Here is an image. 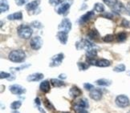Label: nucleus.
<instances>
[{
    "instance_id": "24",
    "label": "nucleus",
    "mask_w": 130,
    "mask_h": 113,
    "mask_svg": "<svg viewBox=\"0 0 130 113\" xmlns=\"http://www.w3.org/2000/svg\"><path fill=\"white\" fill-rule=\"evenodd\" d=\"M97 55V51L96 49H90V50L87 51L86 52V56H87V59H94Z\"/></svg>"
},
{
    "instance_id": "26",
    "label": "nucleus",
    "mask_w": 130,
    "mask_h": 113,
    "mask_svg": "<svg viewBox=\"0 0 130 113\" xmlns=\"http://www.w3.org/2000/svg\"><path fill=\"white\" fill-rule=\"evenodd\" d=\"M9 10V6L8 4L7 3L6 1H2L1 2V4H0V11L1 13H3V12H6Z\"/></svg>"
},
{
    "instance_id": "42",
    "label": "nucleus",
    "mask_w": 130,
    "mask_h": 113,
    "mask_svg": "<svg viewBox=\"0 0 130 113\" xmlns=\"http://www.w3.org/2000/svg\"><path fill=\"white\" fill-rule=\"evenodd\" d=\"M35 104H36V105H38V107H39V105H40V104H41V102H40V100H39V98H36V100H35Z\"/></svg>"
},
{
    "instance_id": "33",
    "label": "nucleus",
    "mask_w": 130,
    "mask_h": 113,
    "mask_svg": "<svg viewBox=\"0 0 130 113\" xmlns=\"http://www.w3.org/2000/svg\"><path fill=\"white\" fill-rule=\"evenodd\" d=\"M103 1L108 7H114L117 3V0H103Z\"/></svg>"
},
{
    "instance_id": "3",
    "label": "nucleus",
    "mask_w": 130,
    "mask_h": 113,
    "mask_svg": "<svg viewBox=\"0 0 130 113\" xmlns=\"http://www.w3.org/2000/svg\"><path fill=\"white\" fill-rule=\"evenodd\" d=\"M72 3V0H67V1H64L63 3H62L56 9L57 14H61V15H66L68 13V11Z\"/></svg>"
},
{
    "instance_id": "17",
    "label": "nucleus",
    "mask_w": 130,
    "mask_h": 113,
    "mask_svg": "<svg viewBox=\"0 0 130 113\" xmlns=\"http://www.w3.org/2000/svg\"><path fill=\"white\" fill-rule=\"evenodd\" d=\"M69 94H70V96H71L72 97H73V98H76V97H78V96H79L81 94H82V91H81V90L79 89V87H76V86H74V87H72L71 89H70V91H69Z\"/></svg>"
},
{
    "instance_id": "21",
    "label": "nucleus",
    "mask_w": 130,
    "mask_h": 113,
    "mask_svg": "<svg viewBox=\"0 0 130 113\" xmlns=\"http://www.w3.org/2000/svg\"><path fill=\"white\" fill-rule=\"evenodd\" d=\"M112 10H113L114 12H116L117 14H120V13H121V12H123L124 11V7L123 4L121 3H117L112 7Z\"/></svg>"
},
{
    "instance_id": "29",
    "label": "nucleus",
    "mask_w": 130,
    "mask_h": 113,
    "mask_svg": "<svg viewBox=\"0 0 130 113\" xmlns=\"http://www.w3.org/2000/svg\"><path fill=\"white\" fill-rule=\"evenodd\" d=\"M21 105H22L21 101H19V100L14 101L12 104H11V108L13 109V110H17V109H19V107H21Z\"/></svg>"
},
{
    "instance_id": "19",
    "label": "nucleus",
    "mask_w": 130,
    "mask_h": 113,
    "mask_svg": "<svg viewBox=\"0 0 130 113\" xmlns=\"http://www.w3.org/2000/svg\"><path fill=\"white\" fill-rule=\"evenodd\" d=\"M7 18L9 20H21L23 18V14L21 11H18L14 14H9L7 16Z\"/></svg>"
},
{
    "instance_id": "1",
    "label": "nucleus",
    "mask_w": 130,
    "mask_h": 113,
    "mask_svg": "<svg viewBox=\"0 0 130 113\" xmlns=\"http://www.w3.org/2000/svg\"><path fill=\"white\" fill-rule=\"evenodd\" d=\"M26 59V54L23 50H14L9 54V60L14 63H22Z\"/></svg>"
},
{
    "instance_id": "47",
    "label": "nucleus",
    "mask_w": 130,
    "mask_h": 113,
    "mask_svg": "<svg viewBox=\"0 0 130 113\" xmlns=\"http://www.w3.org/2000/svg\"><path fill=\"white\" fill-rule=\"evenodd\" d=\"M63 113H69V112H63Z\"/></svg>"
},
{
    "instance_id": "31",
    "label": "nucleus",
    "mask_w": 130,
    "mask_h": 113,
    "mask_svg": "<svg viewBox=\"0 0 130 113\" xmlns=\"http://www.w3.org/2000/svg\"><path fill=\"white\" fill-rule=\"evenodd\" d=\"M43 104H44V106L46 107L48 110H53V109H54V107H53V105L52 104V103L50 102L47 99H45V100H44Z\"/></svg>"
},
{
    "instance_id": "6",
    "label": "nucleus",
    "mask_w": 130,
    "mask_h": 113,
    "mask_svg": "<svg viewBox=\"0 0 130 113\" xmlns=\"http://www.w3.org/2000/svg\"><path fill=\"white\" fill-rule=\"evenodd\" d=\"M116 104L120 107H126L130 104L129 99L124 95H120L116 98Z\"/></svg>"
},
{
    "instance_id": "12",
    "label": "nucleus",
    "mask_w": 130,
    "mask_h": 113,
    "mask_svg": "<svg viewBox=\"0 0 130 113\" xmlns=\"http://www.w3.org/2000/svg\"><path fill=\"white\" fill-rule=\"evenodd\" d=\"M89 96L92 100L96 101H99V100H101L102 98V91L100 89H95L94 88L93 90L90 91Z\"/></svg>"
},
{
    "instance_id": "20",
    "label": "nucleus",
    "mask_w": 130,
    "mask_h": 113,
    "mask_svg": "<svg viewBox=\"0 0 130 113\" xmlns=\"http://www.w3.org/2000/svg\"><path fill=\"white\" fill-rule=\"evenodd\" d=\"M88 36L90 39H92V40L94 39V40H96V39H99L100 33L97 31V30H96V29H92V30H91L88 33Z\"/></svg>"
},
{
    "instance_id": "41",
    "label": "nucleus",
    "mask_w": 130,
    "mask_h": 113,
    "mask_svg": "<svg viewBox=\"0 0 130 113\" xmlns=\"http://www.w3.org/2000/svg\"><path fill=\"white\" fill-rule=\"evenodd\" d=\"M14 2H15L18 6H23V4L26 3L27 0H14Z\"/></svg>"
},
{
    "instance_id": "8",
    "label": "nucleus",
    "mask_w": 130,
    "mask_h": 113,
    "mask_svg": "<svg viewBox=\"0 0 130 113\" xmlns=\"http://www.w3.org/2000/svg\"><path fill=\"white\" fill-rule=\"evenodd\" d=\"M63 58H64V55L63 53H59V54H57V55H54L52 58V61H51V63H50L49 66L52 67H59L62 63Z\"/></svg>"
},
{
    "instance_id": "11",
    "label": "nucleus",
    "mask_w": 130,
    "mask_h": 113,
    "mask_svg": "<svg viewBox=\"0 0 130 113\" xmlns=\"http://www.w3.org/2000/svg\"><path fill=\"white\" fill-rule=\"evenodd\" d=\"M88 106L87 103L85 102V100H79L78 101L76 102V104L74 105V110L76 112H80L81 111L84 110V108Z\"/></svg>"
},
{
    "instance_id": "4",
    "label": "nucleus",
    "mask_w": 130,
    "mask_h": 113,
    "mask_svg": "<svg viewBox=\"0 0 130 113\" xmlns=\"http://www.w3.org/2000/svg\"><path fill=\"white\" fill-rule=\"evenodd\" d=\"M58 29L59 30V31H64V32L68 33L72 29L71 21H70L69 19L67 18L62 19L61 23H59V25L58 26Z\"/></svg>"
},
{
    "instance_id": "14",
    "label": "nucleus",
    "mask_w": 130,
    "mask_h": 113,
    "mask_svg": "<svg viewBox=\"0 0 130 113\" xmlns=\"http://www.w3.org/2000/svg\"><path fill=\"white\" fill-rule=\"evenodd\" d=\"M43 77L44 76L42 73H34V74H31L27 76V80L28 82H36V81H39L43 80Z\"/></svg>"
},
{
    "instance_id": "23",
    "label": "nucleus",
    "mask_w": 130,
    "mask_h": 113,
    "mask_svg": "<svg viewBox=\"0 0 130 113\" xmlns=\"http://www.w3.org/2000/svg\"><path fill=\"white\" fill-rule=\"evenodd\" d=\"M96 84L99 86H109L111 85L112 81L109 80H106V79H101L96 81Z\"/></svg>"
},
{
    "instance_id": "39",
    "label": "nucleus",
    "mask_w": 130,
    "mask_h": 113,
    "mask_svg": "<svg viewBox=\"0 0 130 113\" xmlns=\"http://www.w3.org/2000/svg\"><path fill=\"white\" fill-rule=\"evenodd\" d=\"M121 25H122L124 27H125V28H129V27H130V23L127 20V19L124 18L123 20H122Z\"/></svg>"
},
{
    "instance_id": "43",
    "label": "nucleus",
    "mask_w": 130,
    "mask_h": 113,
    "mask_svg": "<svg viewBox=\"0 0 130 113\" xmlns=\"http://www.w3.org/2000/svg\"><path fill=\"white\" fill-rule=\"evenodd\" d=\"M126 10H127V11L128 12V14H130V2H128L127 3V6H126Z\"/></svg>"
},
{
    "instance_id": "13",
    "label": "nucleus",
    "mask_w": 130,
    "mask_h": 113,
    "mask_svg": "<svg viewBox=\"0 0 130 113\" xmlns=\"http://www.w3.org/2000/svg\"><path fill=\"white\" fill-rule=\"evenodd\" d=\"M94 16V12L93 11H88L86 14H83V15L79 18V23L82 25V24L87 23L88 21H89L92 17Z\"/></svg>"
},
{
    "instance_id": "35",
    "label": "nucleus",
    "mask_w": 130,
    "mask_h": 113,
    "mask_svg": "<svg viewBox=\"0 0 130 113\" xmlns=\"http://www.w3.org/2000/svg\"><path fill=\"white\" fill-rule=\"evenodd\" d=\"M63 0H49V3L52 5V6H57L63 3Z\"/></svg>"
},
{
    "instance_id": "10",
    "label": "nucleus",
    "mask_w": 130,
    "mask_h": 113,
    "mask_svg": "<svg viewBox=\"0 0 130 113\" xmlns=\"http://www.w3.org/2000/svg\"><path fill=\"white\" fill-rule=\"evenodd\" d=\"M41 1L40 0H34V1L31 2V3H29L27 4V6H26V10L29 12H32L34 11H36V10L38 8V7L39 6V4H40Z\"/></svg>"
},
{
    "instance_id": "22",
    "label": "nucleus",
    "mask_w": 130,
    "mask_h": 113,
    "mask_svg": "<svg viewBox=\"0 0 130 113\" xmlns=\"http://www.w3.org/2000/svg\"><path fill=\"white\" fill-rule=\"evenodd\" d=\"M50 83H52V86L55 87H62L64 85V83L63 80H59L58 79H52L50 80Z\"/></svg>"
},
{
    "instance_id": "46",
    "label": "nucleus",
    "mask_w": 130,
    "mask_h": 113,
    "mask_svg": "<svg viewBox=\"0 0 130 113\" xmlns=\"http://www.w3.org/2000/svg\"><path fill=\"white\" fill-rule=\"evenodd\" d=\"M12 113H19V111H14Z\"/></svg>"
},
{
    "instance_id": "40",
    "label": "nucleus",
    "mask_w": 130,
    "mask_h": 113,
    "mask_svg": "<svg viewBox=\"0 0 130 113\" xmlns=\"http://www.w3.org/2000/svg\"><path fill=\"white\" fill-rule=\"evenodd\" d=\"M9 76H11V75H10L9 73L3 72V71L0 73V78L1 79H9Z\"/></svg>"
},
{
    "instance_id": "34",
    "label": "nucleus",
    "mask_w": 130,
    "mask_h": 113,
    "mask_svg": "<svg viewBox=\"0 0 130 113\" xmlns=\"http://www.w3.org/2000/svg\"><path fill=\"white\" fill-rule=\"evenodd\" d=\"M114 39V36L112 35H107L103 38V40L105 43H111L113 41Z\"/></svg>"
},
{
    "instance_id": "27",
    "label": "nucleus",
    "mask_w": 130,
    "mask_h": 113,
    "mask_svg": "<svg viewBox=\"0 0 130 113\" xmlns=\"http://www.w3.org/2000/svg\"><path fill=\"white\" fill-rule=\"evenodd\" d=\"M127 39V35L125 32H121L117 35V39L118 42H124Z\"/></svg>"
},
{
    "instance_id": "44",
    "label": "nucleus",
    "mask_w": 130,
    "mask_h": 113,
    "mask_svg": "<svg viewBox=\"0 0 130 113\" xmlns=\"http://www.w3.org/2000/svg\"><path fill=\"white\" fill-rule=\"evenodd\" d=\"M59 78L64 80V79H66V78H67V76H66V75H65V74H60V75H59Z\"/></svg>"
},
{
    "instance_id": "5",
    "label": "nucleus",
    "mask_w": 130,
    "mask_h": 113,
    "mask_svg": "<svg viewBox=\"0 0 130 113\" xmlns=\"http://www.w3.org/2000/svg\"><path fill=\"white\" fill-rule=\"evenodd\" d=\"M43 43V39L39 36H35L31 38V41H30V45H31V48L36 51L39 50L42 47Z\"/></svg>"
},
{
    "instance_id": "15",
    "label": "nucleus",
    "mask_w": 130,
    "mask_h": 113,
    "mask_svg": "<svg viewBox=\"0 0 130 113\" xmlns=\"http://www.w3.org/2000/svg\"><path fill=\"white\" fill-rule=\"evenodd\" d=\"M68 33L64 32V31H59L56 35V37L58 38L59 42H60L62 44H63V45H65L68 42Z\"/></svg>"
},
{
    "instance_id": "25",
    "label": "nucleus",
    "mask_w": 130,
    "mask_h": 113,
    "mask_svg": "<svg viewBox=\"0 0 130 113\" xmlns=\"http://www.w3.org/2000/svg\"><path fill=\"white\" fill-rule=\"evenodd\" d=\"M94 11L98 13H101L104 11V6L101 3H96L94 5Z\"/></svg>"
},
{
    "instance_id": "38",
    "label": "nucleus",
    "mask_w": 130,
    "mask_h": 113,
    "mask_svg": "<svg viewBox=\"0 0 130 113\" xmlns=\"http://www.w3.org/2000/svg\"><path fill=\"white\" fill-rule=\"evenodd\" d=\"M31 66V64H27V65H22L21 67H11V70H14V71H20V70H23L25 68H27L28 67Z\"/></svg>"
},
{
    "instance_id": "37",
    "label": "nucleus",
    "mask_w": 130,
    "mask_h": 113,
    "mask_svg": "<svg viewBox=\"0 0 130 113\" xmlns=\"http://www.w3.org/2000/svg\"><path fill=\"white\" fill-rule=\"evenodd\" d=\"M84 87L85 88L86 90H88V91H92V90L94 89V86L92 84H91V83H84Z\"/></svg>"
},
{
    "instance_id": "9",
    "label": "nucleus",
    "mask_w": 130,
    "mask_h": 113,
    "mask_svg": "<svg viewBox=\"0 0 130 113\" xmlns=\"http://www.w3.org/2000/svg\"><path fill=\"white\" fill-rule=\"evenodd\" d=\"M10 91L14 95H22L23 93L26 92V89H25V87H22L21 85L14 84L10 87Z\"/></svg>"
},
{
    "instance_id": "45",
    "label": "nucleus",
    "mask_w": 130,
    "mask_h": 113,
    "mask_svg": "<svg viewBox=\"0 0 130 113\" xmlns=\"http://www.w3.org/2000/svg\"><path fill=\"white\" fill-rule=\"evenodd\" d=\"M79 113H88L86 110H83V111H81L80 112H79Z\"/></svg>"
},
{
    "instance_id": "18",
    "label": "nucleus",
    "mask_w": 130,
    "mask_h": 113,
    "mask_svg": "<svg viewBox=\"0 0 130 113\" xmlns=\"http://www.w3.org/2000/svg\"><path fill=\"white\" fill-rule=\"evenodd\" d=\"M110 65H111V62L108 60H105V59H101V60H96V66L100 67H109Z\"/></svg>"
},
{
    "instance_id": "28",
    "label": "nucleus",
    "mask_w": 130,
    "mask_h": 113,
    "mask_svg": "<svg viewBox=\"0 0 130 113\" xmlns=\"http://www.w3.org/2000/svg\"><path fill=\"white\" fill-rule=\"evenodd\" d=\"M126 69L125 67V65L124 64H122V63H121V64H119L117 66H116L114 68H113V71H116V72H123Z\"/></svg>"
},
{
    "instance_id": "30",
    "label": "nucleus",
    "mask_w": 130,
    "mask_h": 113,
    "mask_svg": "<svg viewBox=\"0 0 130 113\" xmlns=\"http://www.w3.org/2000/svg\"><path fill=\"white\" fill-rule=\"evenodd\" d=\"M77 65H78L79 69L80 70V71H85V70H87L88 68L89 67V64H88V63H86L79 62L77 63Z\"/></svg>"
},
{
    "instance_id": "7",
    "label": "nucleus",
    "mask_w": 130,
    "mask_h": 113,
    "mask_svg": "<svg viewBox=\"0 0 130 113\" xmlns=\"http://www.w3.org/2000/svg\"><path fill=\"white\" fill-rule=\"evenodd\" d=\"M76 47L77 50H81V49H85V50L88 51L90 49L93 48L94 45L91 43L89 42L87 39H82L80 41H78L76 44Z\"/></svg>"
},
{
    "instance_id": "36",
    "label": "nucleus",
    "mask_w": 130,
    "mask_h": 113,
    "mask_svg": "<svg viewBox=\"0 0 130 113\" xmlns=\"http://www.w3.org/2000/svg\"><path fill=\"white\" fill-rule=\"evenodd\" d=\"M101 16L105 18H109V19H112L113 18V14L111 12H104V14H101Z\"/></svg>"
},
{
    "instance_id": "2",
    "label": "nucleus",
    "mask_w": 130,
    "mask_h": 113,
    "mask_svg": "<svg viewBox=\"0 0 130 113\" xmlns=\"http://www.w3.org/2000/svg\"><path fill=\"white\" fill-rule=\"evenodd\" d=\"M32 34H33L32 29L28 26L23 25L18 29V35L22 39H30L32 35Z\"/></svg>"
},
{
    "instance_id": "16",
    "label": "nucleus",
    "mask_w": 130,
    "mask_h": 113,
    "mask_svg": "<svg viewBox=\"0 0 130 113\" xmlns=\"http://www.w3.org/2000/svg\"><path fill=\"white\" fill-rule=\"evenodd\" d=\"M39 89H40L41 91L44 92V93H47L51 90V87H50V83L48 80H44L43 81L40 85H39Z\"/></svg>"
},
{
    "instance_id": "32",
    "label": "nucleus",
    "mask_w": 130,
    "mask_h": 113,
    "mask_svg": "<svg viewBox=\"0 0 130 113\" xmlns=\"http://www.w3.org/2000/svg\"><path fill=\"white\" fill-rule=\"evenodd\" d=\"M31 25L35 27V28H37V29H41L43 27V25L40 23V22H39V21H33L31 23Z\"/></svg>"
}]
</instances>
